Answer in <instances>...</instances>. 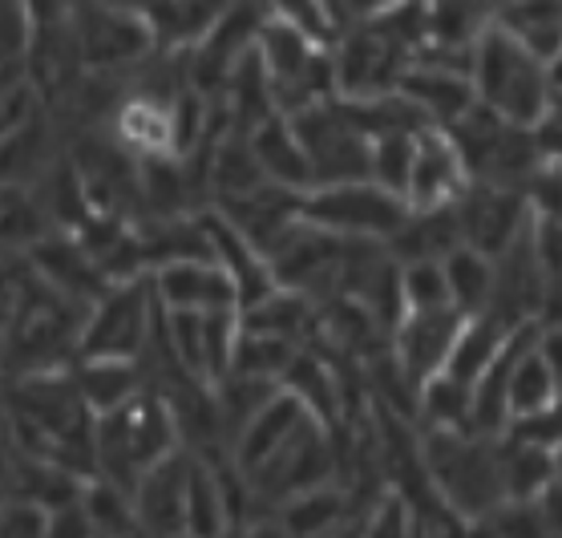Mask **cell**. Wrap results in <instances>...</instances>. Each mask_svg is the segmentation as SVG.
<instances>
[{"label":"cell","instance_id":"cell-1","mask_svg":"<svg viewBox=\"0 0 562 538\" xmlns=\"http://www.w3.org/2000/svg\"><path fill=\"white\" fill-rule=\"evenodd\" d=\"M425 474L434 482V494L458 514V523L473 530L498 502H506L498 466V437L465 434V429H422Z\"/></svg>","mask_w":562,"mask_h":538},{"label":"cell","instance_id":"cell-2","mask_svg":"<svg viewBox=\"0 0 562 538\" xmlns=\"http://www.w3.org/2000/svg\"><path fill=\"white\" fill-rule=\"evenodd\" d=\"M175 449H182V441L162 389H142L126 405L93 417V474L114 478L130 490Z\"/></svg>","mask_w":562,"mask_h":538},{"label":"cell","instance_id":"cell-3","mask_svg":"<svg viewBox=\"0 0 562 538\" xmlns=\"http://www.w3.org/2000/svg\"><path fill=\"white\" fill-rule=\"evenodd\" d=\"M473 93L477 102L518 126H538L554 98V74L547 61L526 53L502 29L490 25L473 45Z\"/></svg>","mask_w":562,"mask_h":538},{"label":"cell","instance_id":"cell-4","mask_svg":"<svg viewBox=\"0 0 562 538\" xmlns=\"http://www.w3.org/2000/svg\"><path fill=\"white\" fill-rule=\"evenodd\" d=\"M449 138H453L461 162L470 170V182L526 191V182L535 179V170L542 167L535 126L506 122V117L486 110L482 102L473 105L461 122L449 126Z\"/></svg>","mask_w":562,"mask_h":538},{"label":"cell","instance_id":"cell-5","mask_svg":"<svg viewBox=\"0 0 562 538\" xmlns=\"http://www.w3.org/2000/svg\"><path fill=\"white\" fill-rule=\"evenodd\" d=\"M162 321V304L154 295L150 276L110 283L86 312L77 357H130L142 360L150 336Z\"/></svg>","mask_w":562,"mask_h":538},{"label":"cell","instance_id":"cell-6","mask_svg":"<svg viewBox=\"0 0 562 538\" xmlns=\"http://www.w3.org/2000/svg\"><path fill=\"white\" fill-rule=\"evenodd\" d=\"M300 218L324 227L345 239H381L389 244L401 223L409 218L405 194L384 191L372 179L357 182H324L300 194Z\"/></svg>","mask_w":562,"mask_h":538},{"label":"cell","instance_id":"cell-7","mask_svg":"<svg viewBox=\"0 0 562 538\" xmlns=\"http://www.w3.org/2000/svg\"><path fill=\"white\" fill-rule=\"evenodd\" d=\"M292 126L304 142L307 158H312L316 187L369 179V134L357 130V122L345 114L340 98H328V102L292 114Z\"/></svg>","mask_w":562,"mask_h":538},{"label":"cell","instance_id":"cell-8","mask_svg":"<svg viewBox=\"0 0 562 538\" xmlns=\"http://www.w3.org/2000/svg\"><path fill=\"white\" fill-rule=\"evenodd\" d=\"M77 45H81V61L90 65V69H122V65L146 61L158 49V37H154L146 9L98 0L86 13Z\"/></svg>","mask_w":562,"mask_h":538},{"label":"cell","instance_id":"cell-9","mask_svg":"<svg viewBox=\"0 0 562 538\" xmlns=\"http://www.w3.org/2000/svg\"><path fill=\"white\" fill-rule=\"evenodd\" d=\"M453 215L461 227V244L486 251L490 259H498L530 227L526 194L514 187H490V182H470L453 199Z\"/></svg>","mask_w":562,"mask_h":538},{"label":"cell","instance_id":"cell-10","mask_svg":"<svg viewBox=\"0 0 562 538\" xmlns=\"http://www.w3.org/2000/svg\"><path fill=\"white\" fill-rule=\"evenodd\" d=\"M154 295L167 312H215V307H239V292L227 268L215 256L170 259L150 271Z\"/></svg>","mask_w":562,"mask_h":538},{"label":"cell","instance_id":"cell-11","mask_svg":"<svg viewBox=\"0 0 562 538\" xmlns=\"http://www.w3.org/2000/svg\"><path fill=\"white\" fill-rule=\"evenodd\" d=\"M461 321H465V312H458V307H434V312H405V316L393 324L389 348H393L396 365L405 369V377H409L417 389H422V381H429L434 372L446 369L449 348L458 340Z\"/></svg>","mask_w":562,"mask_h":538},{"label":"cell","instance_id":"cell-12","mask_svg":"<svg viewBox=\"0 0 562 538\" xmlns=\"http://www.w3.org/2000/svg\"><path fill=\"white\" fill-rule=\"evenodd\" d=\"M470 187V170L461 162L458 146L449 138V130L425 126L417 134V154H413V175L405 187L409 211H434L449 206L461 191Z\"/></svg>","mask_w":562,"mask_h":538},{"label":"cell","instance_id":"cell-13","mask_svg":"<svg viewBox=\"0 0 562 538\" xmlns=\"http://www.w3.org/2000/svg\"><path fill=\"white\" fill-rule=\"evenodd\" d=\"M25 264L37 271L49 288H57L65 300H74V304H81V307H90L93 300L110 288L105 271L93 264V256L81 247V239H77L74 231H65V235L49 231L45 239H37V244L25 251Z\"/></svg>","mask_w":562,"mask_h":538},{"label":"cell","instance_id":"cell-14","mask_svg":"<svg viewBox=\"0 0 562 538\" xmlns=\"http://www.w3.org/2000/svg\"><path fill=\"white\" fill-rule=\"evenodd\" d=\"M187 474L191 453L175 449L134 482V514L146 535H187Z\"/></svg>","mask_w":562,"mask_h":538},{"label":"cell","instance_id":"cell-15","mask_svg":"<svg viewBox=\"0 0 562 538\" xmlns=\"http://www.w3.org/2000/svg\"><path fill=\"white\" fill-rule=\"evenodd\" d=\"M396 93L425 117V126H437V130H449L453 122H461V117L477 105L470 74L441 69V65H425V61H413L409 69L401 74Z\"/></svg>","mask_w":562,"mask_h":538},{"label":"cell","instance_id":"cell-16","mask_svg":"<svg viewBox=\"0 0 562 538\" xmlns=\"http://www.w3.org/2000/svg\"><path fill=\"white\" fill-rule=\"evenodd\" d=\"M307 422H316V413L307 410L292 389H283L280 384V393H276V397H271L268 405L247 422L244 434L235 437V446H231V461H235L244 474H251L256 466H263V461L283 446V441H292Z\"/></svg>","mask_w":562,"mask_h":538},{"label":"cell","instance_id":"cell-17","mask_svg":"<svg viewBox=\"0 0 562 538\" xmlns=\"http://www.w3.org/2000/svg\"><path fill=\"white\" fill-rule=\"evenodd\" d=\"M251 150L259 158V170H263V179L283 187V191H295L304 194L316 187V170H312V158H307L304 142L295 134L292 117H268L263 126H256L251 134Z\"/></svg>","mask_w":562,"mask_h":538},{"label":"cell","instance_id":"cell-18","mask_svg":"<svg viewBox=\"0 0 562 538\" xmlns=\"http://www.w3.org/2000/svg\"><path fill=\"white\" fill-rule=\"evenodd\" d=\"M490 25L550 65L562 49V0H494Z\"/></svg>","mask_w":562,"mask_h":538},{"label":"cell","instance_id":"cell-19","mask_svg":"<svg viewBox=\"0 0 562 538\" xmlns=\"http://www.w3.org/2000/svg\"><path fill=\"white\" fill-rule=\"evenodd\" d=\"M218 102L227 110V126L235 134H251L256 126H263L268 117L280 114L276 105V93H271V77L259 61V53L251 49L247 57L235 61V69L227 74L223 90H218Z\"/></svg>","mask_w":562,"mask_h":538},{"label":"cell","instance_id":"cell-20","mask_svg":"<svg viewBox=\"0 0 562 538\" xmlns=\"http://www.w3.org/2000/svg\"><path fill=\"white\" fill-rule=\"evenodd\" d=\"M74 381L93 417L126 405L130 397H138L142 389H146L142 360H130V357H77Z\"/></svg>","mask_w":562,"mask_h":538},{"label":"cell","instance_id":"cell-21","mask_svg":"<svg viewBox=\"0 0 562 538\" xmlns=\"http://www.w3.org/2000/svg\"><path fill=\"white\" fill-rule=\"evenodd\" d=\"M114 134L134 158L175 154V117H170V102L130 93L114 117Z\"/></svg>","mask_w":562,"mask_h":538},{"label":"cell","instance_id":"cell-22","mask_svg":"<svg viewBox=\"0 0 562 538\" xmlns=\"http://www.w3.org/2000/svg\"><path fill=\"white\" fill-rule=\"evenodd\" d=\"M271 514H276V530H288V535H328L348 514V494L336 482H319V486L295 490V494L280 498L271 506Z\"/></svg>","mask_w":562,"mask_h":538},{"label":"cell","instance_id":"cell-23","mask_svg":"<svg viewBox=\"0 0 562 538\" xmlns=\"http://www.w3.org/2000/svg\"><path fill=\"white\" fill-rule=\"evenodd\" d=\"M510 333H514L510 324H502L494 312H473V316H465L458 328V340L449 348L446 372H453V377H461L465 384H473L502 357Z\"/></svg>","mask_w":562,"mask_h":538},{"label":"cell","instance_id":"cell-24","mask_svg":"<svg viewBox=\"0 0 562 538\" xmlns=\"http://www.w3.org/2000/svg\"><path fill=\"white\" fill-rule=\"evenodd\" d=\"M506 401H510V417L550 410V405L562 401V384L550 372L547 360H542V352H538V336L514 352L510 377H506Z\"/></svg>","mask_w":562,"mask_h":538},{"label":"cell","instance_id":"cell-25","mask_svg":"<svg viewBox=\"0 0 562 538\" xmlns=\"http://www.w3.org/2000/svg\"><path fill=\"white\" fill-rule=\"evenodd\" d=\"M470 405L473 384H465L453 372H434L417 389V422L422 429H465L470 434Z\"/></svg>","mask_w":562,"mask_h":538},{"label":"cell","instance_id":"cell-26","mask_svg":"<svg viewBox=\"0 0 562 538\" xmlns=\"http://www.w3.org/2000/svg\"><path fill=\"white\" fill-rule=\"evenodd\" d=\"M283 389H292L307 410L316 413L319 425L336 429L340 425V381H336L328 365L312 352H295V360L283 372Z\"/></svg>","mask_w":562,"mask_h":538},{"label":"cell","instance_id":"cell-27","mask_svg":"<svg viewBox=\"0 0 562 538\" xmlns=\"http://www.w3.org/2000/svg\"><path fill=\"white\" fill-rule=\"evenodd\" d=\"M498 466H502V490L506 498L530 502L538 490L554 478V449H538L514 437H498Z\"/></svg>","mask_w":562,"mask_h":538},{"label":"cell","instance_id":"cell-28","mask_svg":"<svg viewBox=\"0 0 562 538\" xmlns=\"http://www.w3.org/2000/svg\"><path fill=\"white\" fill-rule=\"evenodd\" d=\"M446 283H449V300L458 312L473 316V312H482L494 292V259L486 251H477V247H453L446 259Z\"/></svg>","mask_w":562,"mask_h":538},{"label":"cell","instance_id":"cell-29","mask_svg":"<svg viewBox=\"0 0 562 538\" xmlns=\"http://www.w3.org/2000/svg\"><path fill=\"white\" fill-rule=\"evenodd\" d=\"M81 506L90 514L93 535H122V530H142L138 514H134V494L130 486L114 478L90 474L81 486Z\"/></svg>","mask_w":562,"mask_h":538},{"label":"cell","instance_id":"cell-30","mask_svg":"<svg viewBox=\"0 0 562 538\" xmlns=\"http://www.w3.org/2000/svg\"><path fill=\"white\" fill-rule=\"evenodd\" d=\"M417 134L422 130H389L369 138V179L384 191L405 194L413 175V154H417Z\"/></svg>","mask_w":562,"mask_h":538},{"label":"cell","instance_id":"cell-31","mask_svg":"<svg viewBox=\"0 0 562 538\" xmlns=\"http://www.w3.org/2000/svg\"><path fill=\"white\" fill-rule=\"evenodd\" d=\"M300 345L288 340V336H271V333H251L244 328L239 333V345H235V357H231V372H244V377H268V381L283 384V372L295 360Z\"/></svg>","mask_w":562,"mask_h":538},{"label":"cell","instance_id":"cell-32","mask_svg":"<svg viewBox=\"0 0 562 538\" xmlns=\"http://www.w3.org/2000/svg\"><path fill=\"white\" fill-rule=\"evenodd\" d=\"M401 300H405V312L453 307L446 283V264L441 259H409V264H401Z\"/></svg>","mask_w":562,"mask_h":538},{"label":"cell","instance_id":"cell-33","mask_svg":"<svg viewBox=\"0 0 562 538\" xmlns=\"http://www.w3.org/2000/svg\"><path fill=\"white\" fill-rule=\"evenodd\" d=\"M263 4H268V16L300 29V33H307L319 45H333L340 37V25H336V16L328 13L324 0H263Z\"/></svg>","mask_w":562,"mask_h":538},{"label":"cell","instance_id":"cell-34","mask_svg":"<svg viewBox=\"0 0 562 538\" xmlns=\"http://www.w3.org/2000/svg\"><path fill=\"white\" fill-rule=\"evenodd\" d=\"M506 437H514V441H526V446H538V449H559L562 446V401H559V405H550V410L510 417V425H506Z\"/></svg>","mask_w":562,"mask_h":538},{"label":"cell","instance_id":"cell-35","mask_svg":"<svg viewBox=\"0 0 562 538\" xmlns=\"http://www.w3.org/2000/svg\"><path fill=\"white\" fill-rule=\"evenodd\" d=\"M535 511H538V518H542V530H547V535H562V478L559 474L535 494Z\"/></svg>","mask_w":562,"mask_h":538},{"label":"cell","instance_id":"cell-36","mask_svg":"<svg viewBox=\"0 0 562 538\" xmlns=\"http://www.w3.org/2000/svg\"><path fill=\"white\" fill-rule=\"evenodd\" d=\"M538 352H542V360H547L550 372L562 384V324H542L538 328Z\"/></svg>","mask_w":562,"mask_h":538},{"label":"cell","instance_id":"cell-37","mask_svg":"<svg viewBox=\"0 0 562 538\" xmlns=\"http://www.w3.org/2000/svg\"><path fill=\"white\" fill-rule=\"evenodd\" d=\"M396 4H405V0H345V25L352 21H369V16H381Z\"/></svg>","mask_w":562,"mask_h":538},{"label":"cell","instance_id":"cell-38","mask_svg":"<svg viewBox=\"0 0 562 538\" xmlns=\"http://www.w3.org/2000/svg\"><path fill=\"white\" fill-rule=\"evenodd\" d=\"M542 122L547 126H554L562 134V86L554 90V98H550V105H547V114H542Z\"/></svg>","mask_w":562,"mask_h":538},{"label":"cell","instance_id":"cell-39","mask_svg":"<svg viewBox=\"0 0 562 538\" xmlns=\"http://www.w3.org/2000/svg\"><path fill=\"white\" fill-rule=\"evenodd\" d=\"M550 74H554V86H562V49H559V57L550 61Z\"/></svg>","mask_w":562,"mask_h":538},{"label":"cell","instance_id":"cell-40","mask_svg":"<svg viewBox=\"0 0 562 538\" xmlns=\"http://www.w3.org/2000/svg\"><path fill=\"white\" fill-rule=\"evenodd\" d=\"M425 4H437V0H425Z\"/></svg>","mask_w":562,"mask_h":538}]
</instances>
